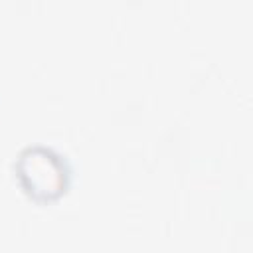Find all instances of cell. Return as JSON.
I'll return each mask as SVG.
<instances>
[{"mask_svg": "<svg viewBox=\"0 0 253 253\" xmlns=\"http://www.w3.org/2000/svg\"><path fill=\"white\" fill-rule=\"evenodd\" d=\"M18 174L28 192L36 196H55L65 184V168L57 154L47 148H28L18 160Z\"/></svg>", "mask_w": 253, "mask_h": 253, "instance_id": "cell-1", "label": "cell"}]
</instances>
